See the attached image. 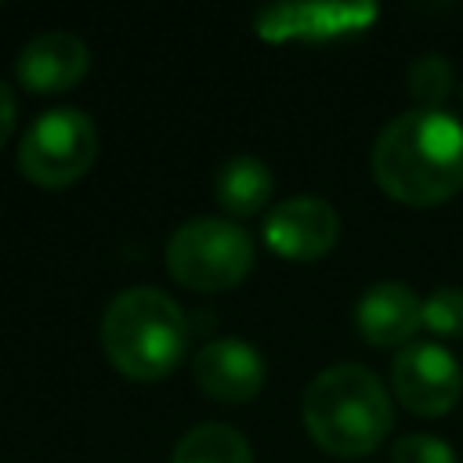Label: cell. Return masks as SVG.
Wrapping results in <instances>:
<instances>
[{"instance_id": "9c48e42d", "label": "cell", "mask_w": 463, "mask_h": 463, "mask_svg": "<svg viewBox=\"0 0 463 463\" xmlns=\"http://www.w3.org/2000/svg\"><path fill=\"white\" fill-rule=\"evenodd\" d=\"M373 4H271L257 14L260 40H326L340 33H358L376 22Z\"/></svg>"}, {"instance_id": "9a60e30c", "label": "cell", "mask_w": 463, "mask_h": 463, "mask_svg": "<svg viewBox=\"0 0 463 463\" xmlns=\"http://www.w3.org/2000/svg\"><path fill=\"white\" fill-rule=\"evenodd\" d=\"M423 326L438 336H463V289L438 286L423 300Z\"/></svg>"}, {"instance_id": "4fadbf2b", "label": "cell", "mask_w": 463, "mask_h": 463, "mask_svg": "<svg viewBox=\"0 0 463 463\" xmlns=\"http://www.w3.org/2000/svg\"><path fill=\"white\" fill-rule=\"evenodd\" d=\"M170 463H253V449L228 423H199L181 434Z\"/></svg>"}, {"instance_id": "7a4b0ae2", "label": "cell", "mask_w": 463, "mask_h": 463, "mask_svg": "<svg viewBox=\"0 0 463 463\" xmlns=\"http://www.w3.org/2000/svg\"><path fill=\"white\" fill-rule=\"evenodd\" d=\"M307 434L333 456H365L383 445L394 427V409L383 380L354 362L322 369L300 402Z\"/></svg>"}, {"instance_id": "277c9868", "label": "cell", "mask_w": 463, "mask_h": 463, "mask_svg": "<svg viewBox=\"0 0 463 463\" xmlns=\"http://www.w3.org/2000/svg\"><path fill=\"white\" fill-rule=\"evenodd\" d=\"M170 275L199 293H221L239 286L253 268V239L221 217H192L166 242Z\"/></svg>"}, {"instance_id": "2e32d148", "label": "cell", "mask_w": 463, "mask_h": 463, "mask_svg": "<svg viewBox=\"0 0 463 463\" xmlns=\"http://www.w3.org/2000/svg\"><path fill=\"white\" fill-rule=\"evenodd\" d=\"M391 463H459L456 449L430 434H405L391 445Z\"/></svg>"}, {"instance_id": "e0dca14e", "label": "cell", "mask_w": 463, "mask_h": 463, "mask_svg": "<svg viewBox=\"0 0 463 463\" xmlns=\"http://www.w3.org/2000/svg\"><path fill=\"white\" fill-rule=\"evenodd\" d=\"M14 119H18V101H14L11 87L0 80V145H7V137L14 130Z\"/></svg>"}, {"instance_id": "3957f363", "label": "cell", "mask_w": 463, "mask_h": 463, "mask_svg": "<svg viewBox=\"0 0 463 463\" xmlns=\"http://www.w3.org/2000/svg\"><path fill=\"white\" fill-rule=\"evenodd\" d=\"M101 347L130 380H163L188 347V322L174 297L156 286L119 289L101 315Z\"/></svg>"}, {"instance_id": "5bb4252c", "label": "cell", "mask_w": 463, "mask_h": 463, "mask_svg": "<svg viewBox=\"0 0 463 463\" xmlns=\"http://www.w3.org/2000/svg\"><path fill=\"white\" fill-rule=\"evenodd\" d=\"M409 94L420 109H438L452 94V61L445 54H420L409 65Z\"/></svg>"}, {"instance_id": "ba28073f", "label": "cell", "mask_w": 463, "mask_h": 463, "mask_svg": "<svg viewBox=\"0 0 463 463\" xmlns=\"http://www.w3.org/2000/svg\"><path fill=\"white\" fill-rule=\"evenodd\" d=\"M192 376L210 398L224 405H239L264 387V358L250 340L221 336L195 351Z\"/></svg>"}, {"instance_id": "8fae6325", "label": "cell", "mask_w": 463, "mask_h": 463, "mask_svg": "<svg viewBox=\"0 0 463 463\" xmlns=\"http://www.w3.org/2000/svg\"><path fill=\"white\" fill-rule=\"evenodd\" d=\"M354 326L373 347H405L423 326V300L405 282H376L358 297Z\"/></svg>"}, {"instance_id": "52a82bcc", "label": "cell", "mask_w": 463, "mask_h": 463, "mask_svg": "<svg viewBox=\"0 0 463 463\" xmlns=\"http://www.w3.org/2000/svg\"><path fill=\"white\" fill-rule=\"evenodd\" d=\"M340 239V213L318 195H289L264 217V242L286 260H318Z\"/></svg>"}, {"instance_id": "8992f818", "label": "cell", "mask_w": 463, "mask_h": 463, "mask_svg": "<svg viewBox=\"0 0 463 463\" xmlns=\"http://www.w3.org/2000/svg\"><path fill=\"white\" fill-rule=\"evenodd\" d=\"M394 398L416 416H445L463 394V373L452 351L434 340H412L391 358Z\"/></svg>"}, {"instance_id": "7c38bea8", "label": "cell", "mask_w": 463, "mask_h": 463, "mask_svg": "<svg viewBox=\"0 0 463 463\" xmlns=\"http://www.w3.org/2000/svg\"><path fill=\"white\" fill-rule=\"evenodd\" d=\"M271 188H275L271 170L253 156L228 159L213 177V195L232 217H253L257 210H264V203L271 199Z\"/></svg>"}, {"instance_id": "6da1fadb", "label": "cell", "mask_w": 463, "mask_h": 463, "mask_svg": "<svg viewBox=\"0 0 463 463\" xmlns=\"http://www.w3.org/2000/svg\"><path fill=\"white\" fill-rule=\"evenodd\" d=\"M376 184L405 206H434L463 188V123L445 109H409L373 145Z\"/></svg>"}, {"instance_id": "30bf717a", "label": "cell", "mask_w": 463, "mask_h": 463, "mask_svg": "<svg viewBox=\"0 0 463 463\" xmlns=\"http://www.w3.org/2000/svg\"><path fill=\"white\" fill-rule=\"evenodd\" d=\"M90 69V51L76 33H36L14 58V76L33 94H61L76 87Z\"/></svg>"}, {"instance_id": "5b68a950", "label": "cell", "mask_w": 463, "mask_h": 463, "mask_svg": "<svg viewBox=\"0 0 463 463\" xmlns=\"http://www.w3.org/2000/svg\"><path fill=\"white\" fill-rule=\"evenodd\" d=\"M98 159V130L83 109L43 112L18 141V170L40 188L80 181Z\"/></svg>"}]
</instances>
